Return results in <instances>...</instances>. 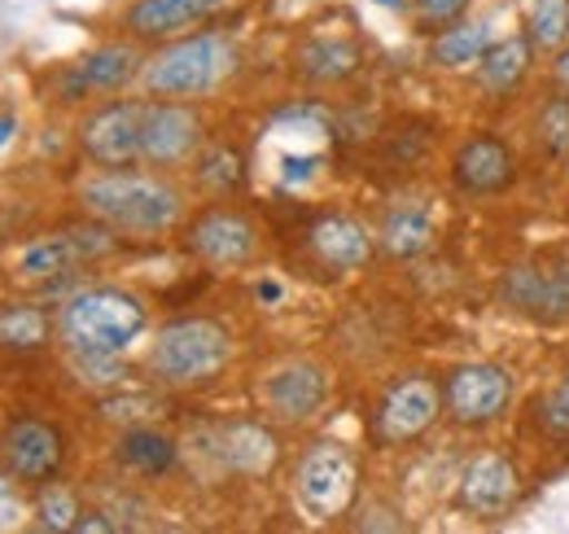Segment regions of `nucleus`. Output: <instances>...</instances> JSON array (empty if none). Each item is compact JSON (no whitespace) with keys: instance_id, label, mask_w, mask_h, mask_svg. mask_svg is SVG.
<instances>
[{"instance_id":"nucleus-1","label":"nucleus","mask_w":569,"mask_h":534,"mask_svg":"<svg viewBox=\"0 0 569 534\" xmlns=\"http://www.w3.org/2000/svg\"><path fill=\"white\" fill-rule=\"evenodd\" d=\"M79 201L92 219H101L114 233L132 237H158L171 233L184 215V198L162 176H137V171H101L83 180Z\"/></svg>"},{"instance_id":"nucleus-2","label":"nucleus","mask_w":569,"mask_h":534,"mask_svg":"<svg viewBox=\"0 0 569 534\" xmlns=\"http://www.w3.org/2000/svg\"><path fill=\"white\" fill-rule=\"evenodd\" d=\"M149 325V312L128 289H79L58 316V334L71 355H123Z\"/></svg>"},{"instance_id":"nucleus-3","label":"nucleus","mask_w":569,"mask_h":534,"mask_svg":"<svg viewBox=\"0 0 569 534\" xmlns=\"http://www.w3.org/2000/svg\"><path fill=\"white\" fill-rule=\"evenodd\" d=\"M237 70V49L232 40L198 31L184 36L167 49H158L141 70V83L149 97H167V101H189V97H207L214 92L228 75Z\"/></svg>"},{"instance_id":"nucleus-4","label":"nucleus","mask_w":569,"mask_h":534,"mask_svg":"<svg viewBox=\"0 0 569 534\" xmlns=\"http://www.w3.org/2000/svg\"><path fill=\"white\" fill-rule=\"evenodd\" d=\"M232 359V337L219 320L180 316L162 325L149 346V368L167 386H207Z\"/></svg>"},{"instance_id":"nucleus-5","label":"nucleus","mask_w":569,"mask_h":534,"mask_svg":"<svg viewBox=\"0 0 569 534\" xmlns=\"http://www.w3.org/2000/svg\"><path fill=\"white\" fill-rule=\"evenodd\" d=\"M293 495L316 522H338L359 495V461L342 443H311L293 468Z\"/></svg>"},{"instance_id":"nucleus-6","label":"nucleus","mask_w":569,"mask_h":534,"mask_svg":"<svg viewBox=\"0 0 569 534\" xmlns=\"http://www.w3.org/2000/svg\"><path fill=\"white\" fill-rule=\"evenodd\" d=\"M438 416H442V386L433 377L412 373V377H399L386 386V395L377 403V416H372V434L386 447L417 443Z\"/></svg>"},{"instance_id":"nucleus-7","label":"nucleus","mask_w":569,"mask_h":534,"mask_svg":"<svg viewBox=\"0 0 569 534\" xmlns=\"http://www.w3.org/2000/svg\"><path fill=\"white\" fill-rule=\"evenodd\" d=\"M512 403V373L499 364H460L442 386V407L456 425H491Z\"/></svg>"},{"instance_id":"nucleus-8","label":"nucleus","mask_w":569,"mask_h":534,"mask_svg":"<svg viewBox=\"0 0 569 534\" xmlns=\"http://www.w3.org/2000/svg\"><path fill=\"white\" fill-rule=\"evenodd\" d=\"M141 123L144 106L141 101H110L101 110H92L79 128V145L83 154L106 167V171H123L141 158Z\"/></svg>"},{"instance_id":"nucleus-9","label":"nucleus","mask_w":569,"mask_h":534,"mask_svg":"<svg viewBox=\"0 0 569 534\" xmlns=\"http://www.w3.org/2000/svg\"><path fill=\"white\" fill-rule=\"evenodd\" d=\"M202 145V119L184 101H149L141 123V162L149 167H180Z\"/></svg>"},{"instance_id":"nucleus-10","label":"nucleus","mask_w":569,"mask_h":534,"mask_svg":"<svg viewBox=\"0 0 569 534\" xmlns=\"http://www.w3.org/2000/svg\"><path fill=\"white\" fill-rule=\"evenodd\" d=\"M184 246H189V255H198L202 264H211V267H241L254 259L259 233H254V224H250L241 210H232V206H211V210H202V215L189 224Z\"/></svg>"},{"instance_id":"nucleus-11","label":"nucleus","mask_w":569,"mask_h":534,"mask_svg":"<svg viewBox=\"0 0 569 534\" xmlns=\"http://www.w3.org/2000/svg\"><path fill=\"white\" fill-rule=\"evenodd\" d=\"M0 461H4V473L18 482H49V477H58V468L67 461L62 429L49 421H36V416L13 421L0 434Z\"/></svg>"},{"instance_id":"nucleus-12","label":"nucleus","mask_w":569,"mask_h":534,"mask_svg":"<svg viewBox=\"0 0 569 534\" xmlns=\"http://www.w3.org/2000/svg\"><path fill=\"white\" fill-rule=\"evenodd\" d=\"M499 294L535 320H569V259H552L543 267H508Z\"/></svg>"},{"instance_id":"nucleus-13","label":"nucleus","mask_w":569,"mask_h":534,"mask_svg":"<svg viewBox=\"0 0 569 534\" xmlns=\"http://www.w3.org/2000/svg\"><path fill=\"white\" fill-rule=\"evenodd\" d=\"M451 180L460 194L469 198H491L503 194L517 180V154L508 149V140H499L491 132L469 136L456 154H451Z\"/></svg>"},{"instance_id":"nucleus-14","label":"nucleus","mask_w":569,"mask_h":534,"mask_svg":"<svg viewBox=\"0 0 569 534\" xmlns=\"http://www.w3.org/2000/svg\"><path fill=\"white\" fill-rule=\"evenodd\" d=\"M521 500V473L508 456L499 452H482L473 456L465 473H460V491L456 504L473 517H503L512 504Z\"/></svg>"},{"instance_id":"nucleus-15","label":"nucleus","mask_w":569,"mask_h":534,"mask_svg":"<svg viewBox=\"0 0 569 534\" xmlns=\"http://www.w3.org/2000/svg\"><path fill=\"white\" fill-rule=\"evenodd\" d=\"M110 233L114 228H71V233H58V237H40L18 255V271L36 276V280H58L83 259L110 255V246H114Z\"/></svg>"},{"instance_id":"nucleus-16","label":"nucleus","mask_w":569,"mask_h":534,"mask_svg":"<svg viewBox=\"0 0 569 534\" xmlns=\"http://www.w3.org/2000/svg\"><path fill=\"white\" fill-rule=\"evenodd\" d=\"M141 53L132 44H101L62 79V101H83L88 92H119L141 75Z\"/></svg>"},{"instance_id":"nucleus-17","label":"nucleus","mask_w":569,"mask_h":534,"mask_svg":"<svg viewBox=\"0 0 569 534\" xmlns=\"http://www.w3.org/2000/svg\"><path fill=\"white\" fill-rule=\"evenodd\" d=\"M329 399V377L320 364H284L263 382V403L281 421H311Z\"/></svg>"},{"instance_id":"nucleus-18","label":"nucleus","mask_w":569,"mask_h":534,"mask_svg":"<svg viewBox=\"0 0 569 534\" xmlns=\"http://www.w3.org/2000/svg\"><path fill=\"white\" fill-rule=\"evenodd\" d=\"M277 456H281V443L259 421H232V425L219 429V461L232 468V473H241V477L272 473Z\"/></svg>"},{"instance_id":"nucleus-19","label":"nucleus","mask_w":569,"mask_h":534,"mask_svg":"<svg viewBox=\"0 0 569 534\" xmlns=\"http://www.w3.org/2000/svg\"><path fill=\"white\" fill-rule=\"evenodd\" d=\"M311 250L320 255L325 267H338V271H356L372 259V237L368 228L351 219V215H325L311 224Z\"/></svg>"},{"instance_id":"nucleus-20","label":"nucleus","mask_w":569,"mask_h":534,"mask_svg":"<svg viewBox=\"0 0 569 534\" xmlns=\"http://www.w3.org/2000/svg\"><path fill=\"white\" fill-rule=\"evenodd\" d=\"M219 0H137L128 9V31L137 40H167L202 22Z\"/></svg>"},{"instance_id":"nucleus-21","label":"nucleus","mask_w":569,"mask_h":534,"mask_svg":"<svg viewBox=\"0 0 569 534\" xmlns=\"http://www.w3.org/2000/svg\"><path fill=\"white\" fill-rule=\"evenodd\" d=\"M530 62H535L530 36H503V40H496V44L482 53V62H478V83H482V92H491V97H512V92L526 83Z\"/></svg>"},{"instance_id":"nucleus-22","label":"nucleus","mask_w":569,"mask_h":534,"mask_svg":"<svg viewBox=\"0 0 569 534\" xmlns=\"http://www.w3.org/2000/svg\"><path fill=\"white\" fill-rule=\"evenodd\" d=\"M359 70V44L342 36H320L298 49V75L311 83H338Z\"/></svg>"},{"instance_id":"nucleus-23","label":"nucleus","mask_w":569,"mask_h":534,"mask_svg":"<svg viewBox=\"0 0 569 534\" xmlns=\"http://www.w3.org/2000/svg\"><path fill=\"white\" fill-rule=\"evenodd\" d=\"M491 44H496V36H491V27H487V22H451V27H442V31H438V40H433L429 58H433L438 67L460 70V67L482 62V53H487Z\"/></svg>"},{"instance_id":"nucleus-24","label":"nucleus","mask_w":569,"mask_h":534,"mask_svg":"<svg viewBox=\"0 0 569 534\" xmlns=\"http://www.w3.org/2000/svg\"><path fill=\"white\" fill-rule=\"evenodd\" d=\"M119 461L132 468V473H144V477H162L176 468V443L162 434V429H128L119 438Z\"/></svg>"},{"instance_id":"nucleus-25","label":"nucleus","mask_w":569,"mask_h":534,"mask_svg":"<svg viewBox=\"0 0 569 534\" xmlns=\"http://www.w3.org/2000/svg\"><path fill=\"white\" fill-rule=\"evenodd\" d=\"M429 241H433V219L421 206H395L381 224V246L395 259H417L421 250H429Z\"/></svg>"},{"instance_id":"nucleus-26","label":"nucleus","mask_w":569,"mask_h":534,"mask_svg":"<svg viewBox=\"0 0 569 534\" xmlns=\"http://www.w3.org/2000/svg\"><path fill=\"white\" fill-rule=\"evenodd\" d=\"M53 334V320L36 303H13L0 312V346L4 350H40Z\"/></svg>"},{"instance_id":"nucleus-27","label":"nucleus","mask_w":569,"mask_h":534,"mask_svg":"<svg viewBox=\"0 0 569 534\" xmlns=\"http://www.w3.org/2000/svg\"><path fill=\"white\" fill-rule=\"evenodd\" d=\"M526 36L535 49L557 53L569 40V0H535L526 18Z\"/></svg>"},{"instance_id":"nucleus-28","label":"nucleus","mask_w":569,"mask_h":534,"mask_svg":"<svg viewBox=\"0 0 569 534\" xmlns=\"http://www.w3.org/2000/svg\"><path fill=\"white\" fill-rule=\"evenodd\" d=\"M193 171H198V185L211 189V194H232V189L246 185V158L237 149H228V145H214L207 154H198Z\"/></svg>"},{"instance_id":"nucleus-29","label":"nucleus","mask_w":569,"mask_h":534,"mask_svg":"<svg viewBox=\"0 0 569 534\" xmlns=\"http://www.w3.org/2000/svg\"><path fill=\"white\" fill-rule=\"evenodd\" d=\"M535 140L548 158H566L569 154V97H557L539 110L535 119Z\"/></svg>"},{"instance_id":"nucleus-30","label":"nucleus","mask_w":569,"mask_h":534,"mask_svg":"<svg viewBox=\"0 0 569 534\" xmlns=\"http://www.w3.org/2000/svg\"><path fill=\"white\" fill-rule=\"evenodd\" d=\"M40 531H74V522H79V500H74V491H67V486H44L40 491Z\"/></svg>"},{"instance_id":"nucleus-31","label":"nucleus","mask_w":569,"mask_h":534,"mask_svg":"<svg viewBox=\"0 0 569 534\" xmlns=\"http://www.w3.org/2000/svg\"><path fill=\"white\" fill-rule=\"evenodd\" d=\"M539 425H543V434H552V438H569V377L557 382V386L539 399Z\"/></svg>"},{"instance_id":"nucleus-32","label":"nucleus","mask_w":569,"mask_h":534,"mask_svg":"<svg viewBox=\"0 0 569 534\" xmlns=\"http://www.w3.org/2000/svg\"><path fill=\"white\" fill-rule=\"evenodd\" d=\"M469 4H473V0H412V13H417V22H421L426 31H442V27L460 22Z\"/></svg>"},{"instance_id":"nucleus-33","label":"nucleus","mask_w":569,"mask_h":534,"mask_svg":"<svg viewBox=\"0 0 569 534\" xmlns=\"http://www.w3.org/2000/svg\"><path fill=\"white\" fill-rule=\"evenodd\" d=\"M22 517V508H18V495H13V482L0 473V531H9L13 522Z\"/></svg>"},{"instance_id":"nucleus-34","label":"nucleus","mask_w":569,"mask_h":534,"mask_svg":"<svg viewBox=\"0 0 569 534\" xmlns=\"http://www.w3.org/2000/svg\"><path fill=\"white\" fill-rule=\"evenodd\" d=\"M74 531L79 534H110L114 531V522H106V513H79Z\"/></svg>"},{"instance_id":"nucleus-35","label":"nucleus","mask_w":569,"mask_h":534,"mask_svg":"<svg viewBox=\"0 0 569 534\" xmlns=\"http://www.w3.org/2000/svg\"><path fill=\"white\" fill-rule=\"evenodd\" d=\"M552 75H557V83H561V88L569 92V49H561V53H557V62H552Z\"/></svg>"},{"instance_id":"nucleus-36","label":"nucleus","mask_w":569,"mask_h":534,"mask_svg":"<svg viewBox=\"0 0 569 534\" xmlns=\"http://www.w3.org/2000/svg\"><path fill=\"white\" fill-rule=\"evenodd\" d=\"M254 294H259V303H281V285L277 280H259Z\"/></svg>"},{"instance_id":"nucleus-37","label":"nucleus","mask_w":569,"mask_h":534,"mask_svg":"<svg viewBox=\"0 0 569 534\" xmlns=\"http://www.w3.org/2000/svg\"><path fill=\"white\" fill-rule=\"evenodd\" d=\"M13 132H18V119H13V115H0V145H9Z\"/></svg>"}]
</instances>
